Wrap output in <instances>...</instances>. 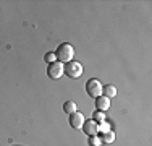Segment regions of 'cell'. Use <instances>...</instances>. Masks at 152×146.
I'll use <instances>...</instances> for the list:
<instances>
[{"label":"cell","mask_w":152,"mask_h":146,"mask_svg":"<svg viewBox=\"0 0 152 146\" xmlns=\"http://www.w3.org/2000/svg\"><path fill=\"white\" fill-rule=\"evenodd\" d=\"M73 55H75V50H73V47H71L68 42H61L58 46V49L55 50L57 60L61 62V63H68V62H71L73 60Z\"/></svg>","instance_id":"1"},{"label":"cell","mask_w":152,"mask_h":146,"mask_svg":"<svg viewBox=\"0 0 152 146\" xmlns=\"http://www.w3.org/2000/svg\"><path fill=\"white\" fill-rule=\"evenodd\" d=\"M63 73H66V76H70V78L76 80L83 75V65L79 63V62L71 60V62H68V63H65Z\"/></svg>","instance_id":"2"},{"label":"cell","mask_w":152,"mask_h":146,"mask_svg":"<svg viewBox=\"0 0 152 146\" xmlns=\"http://www.w3.org/2000/svg\"><path fill=\"white\" fill-rule=\"evenodd\" d=\"M102 83L99 81V80H96V78H92V80H89L88 83H86V93L89 94L91 97H99V96H102Z\"/></svg>","instance_id":"3"},{"label":"cell","mask_w":152,"mask_h":146,"mask_svg":"<svg viewBox=\"0 0 152 146\" xmlns=\"http://www.w3.org/2000/svg\"><path fill=\"white\" fill-rule=\"evenodd\" d=\"M63 67L65 65L61 63V62H53V63H50L49 68H47V75H49V78H52V80L61 78V75H63Z\"/></svg>","instance_id":"4"},{"label":"cell","mask_w":152,"mask_h":146,"mask_svg":"<svg viewBox=\"0 0 152 146\" xmlns=\"http://www.w3.org/2000/svg\"><path fill=\"white\" fill-rule=\"evenodd\" d=\"M84 115L81 114V112H75V114L70 115V127L75 130H79L83 128V125H84Z\"/></svg>","instance_id":"5"},{"label":"cell","mask_w":152,"mask_h":146,"mask_svg":"<svg viewBox=\"0 0 152 146\" xmlns=\"http://www.w3.org/2000/svg\"><path fill=\"white\" fill-rule=\"evenodd\" d=\"M83 131H84L86 135H89V136L97 135L99 133V130H97V123L94 122V120H86L84 125H83Z\"/></svg>","instance_id":"6"},{"label":"cell","mask_w":152,"mask_h":146,"mask_svg":"<svg viewBox=\"0 0 152 146\" xmlns=\"http://www.w3.org/2000/svg\"><path fill=\"white\" fill-rule=\"evenodd\" d=\"M96 107H97V111H100V112L108 111V107H110V99L105 97V96L96 97Z\"/></svg>","instance_id":"7"},{"label":"cell","mask_w":152,"mask_h":146,"mask_svg":"<svg viewBox=\"0 0 152 146\" xmlns=\"http://www.w3.org/2000/svg\"><path fill=\"white\" fill-rule=\"evenodd\" d=\"M102 96H105V97H108V99H110V97H115L117 96V88H115L113 85H105L102 88Z\"/></svg>","instance_id":"8"},{"label":"cell","mask_w":152,"mask_h":146,"mask_svg":"<svg viewBox=\"0 0 152 146\" xmlns=\"http://www.w3.org/2000/svg\"><path fill=\"white\" fill-rule=\"evenodd\" d=\"M63 111H65V114H75V112H78V105L75 104L73 101H66L63 104Z\"/></svg>","instance_id":"9"},{"label":"cell","mask_w":152,"mask_h":146,"mask_svg":"<svg viewBox=\"0 0 152 146\" xmlns=\"http://www.w3.org/2000/svg\"><path fill=\"white\" fill-rule=\"evenodd\" d=\"M99 138L102 140V143H113V141H115V133L110 130V131H105V133H102Z\"/></svg>","instance_id":"10"},{"label":"cell","mask_w":152,"mask_h":146,"mask_svg":"<svg viewBox=\"0 0 152 146\" xmlns=\"http://www.w3.org/2000/svg\"><path fill=\"white\" fill-rule=\"evenodd\" d=\"M92 120L99 125V123H102V122H105V112H100V111H96L92 114Z\"/></svg>","instance_id":"11"},{"label":"cell","mask_w":152,"mask_h":146,"mask_svg":"<svg viewBox=\"0 0 152 146\" xmlns=\"http://www.w3.org/2000/svg\"><path fill=\"white\" fill-rule=\"evenodd\" d=\"M89 145L91 146H102V140L97 135H94V136H89Z\"/></svg>","instance_id":"12"},{"label":"cell","mask_w":152,"mask_h":146,"mask_svg":"<svg viewBox=\"0 0 152 146\" xmlns=\"http://www.w3.org/2000/svg\"><path fill=\"white\" fill-rule=\"evenodd\" d=\"M44 60L47 62V63H53V62H57V57H55V52H47L44 55Z\"/></svg>","instance_id":"13"},{"label":"cell","mask_w":152,"mask_h":146,"mask_svg":"<svg viewBox=\"0 0 152 146\" xmlns=\"http://www.w3.org/2000/svg\"><path fill=\"white\" fill-rule=\"evenodd\" d=\"M97 130L100 131V133H105V131H110V123L108 122H102L97 125Z\"/></svg>","instance_id":"14"}]
</instances>
